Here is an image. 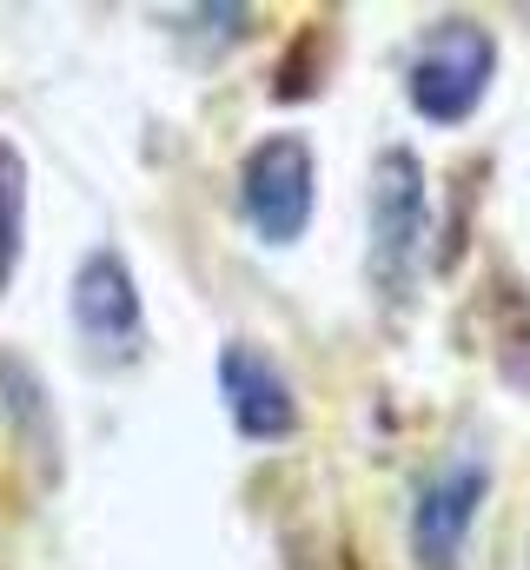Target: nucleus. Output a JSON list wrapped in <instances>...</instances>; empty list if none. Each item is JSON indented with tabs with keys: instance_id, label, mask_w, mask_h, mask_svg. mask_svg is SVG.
<instances>
[{
	"instance_id": "nucleus-1",
	"label": "nucleus",
	"mask_w": 530,
	"mask_h": 570,
	"mask_svg": "<svg viewBox=\"0 0 530 570\" xmlns=\"http://www.w3.org/2000/svg\"><path fill=\"white\" fill-rule=\"evenodd\" d=\"M491 73H498V40H491V27H478L471 13H458V20H438V27L411 47L404 94H411L418 120L458 127V120H471V114L484 107Z\"/></svg>"
},
{
	"instance_id": "nucleus-2",
	"label": "nucleus",
	"mask_w": 530,
	"mask_h": 570,
	"mask_svg": "<svg viewBox=\"0 0 530 570\" xmlns=\"http://www.w3.org/2000/svg\"><path fill=\"white\" fill-rule=\"evenodd\" d=\"M73 338L94 372H127L146 352V305H139L132 266L114 246H94L73 273Z\"/></svg>"
},
{
	"instance_id": "nucleus-3",
	"label": "nucleus",
	"mask_w": 530,
	"mask_h": 570,
	"mask_svg": "<svg viewBox=\"0 0 530 570\" xmlns=\"http://www.w3.org/2000/svg\"><path fill=\"white\" fill-rule=\"evenodd\" d=\"M424 253V159L411 146H385L372 159V285L398 305L418 279Z\"/></svg>"
},
{
	"instance_id": "nucleus-4",
	"label": "nucleus",
	"mask_w": 530,
	"mask_h": 570,
	"mask_svg": "<svg viewBox=\"0 0 530 570\" xmlns=\"http://www.w3.org/2000/svg\"><path fill=\"white\" fill-rule=\"evenodd\" d=\"M318 206V159L298 134H265L239 166V213L265 246H298Z\"/></svg>"
},
{
	"instance_id": "nucleus-5",
	"label": "nucleus",
	"mask_w": 530,
	"mask_h": 570,
	"mask_svg": "<svg viewBox=\"0 0 530 570\" xmlns=\"http://www.w3.org/2000/svg\"><path fill=\"white\" fill-rule=\"evenodd\" d=\"M484 491H491V464H484L478 451L444 458V464L418 484V504H411V558H418V570H458Z\"/></svg>"
},
{
	"instance_id": "nucleus-6",
	"label": "nucleus",
	"mask_w": 530,
	"mask_h": 570,
	"mask_svg": "<svg viewBox=\"0 0 530 570\" xmlns=\"http://www.w3.org/2000/svg\"><path fill=\"white\" fill-rule=\"evenodd\" d=\"M219 399H226L233 431L253 438V444H285L298 431V392L259 345H226L219 352Z\"/></svg>"
},
{
	"instance_id": "nucleus-7",
	"label": "nucleus",
	"mask_w": 530,
	"mask_h": 570,
	"mask_svg": "<svg viewBox=\"0 0 530 570\" xmlns=\"http://www.w3.org/2000/svg\"><path fill=\"white\" fill-rule=\"evenodd\" d=\"M20 253H27V159L13 140H0V292L20 273Z\"/></svg>"
}]
</instances>
